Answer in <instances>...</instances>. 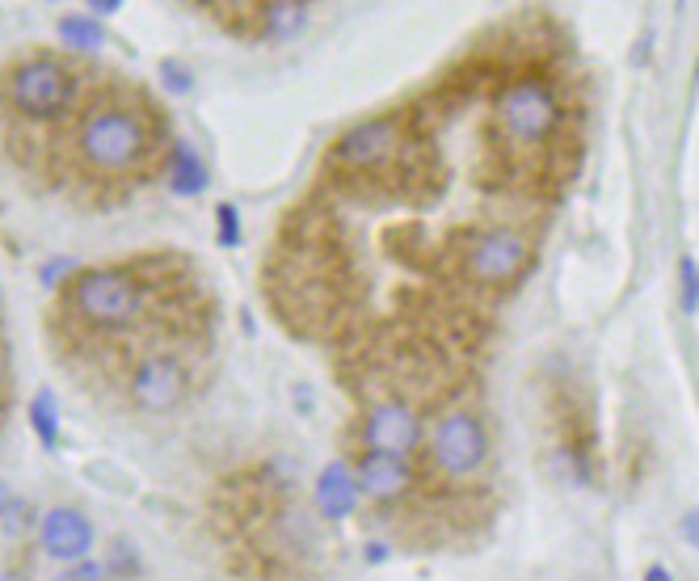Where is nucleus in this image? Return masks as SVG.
<instances>
[{"label": "nucleus", "mask_w": 699, "mask_h": 581, "mask_svg": "<svg viewBox=\"0 0 699 581\" xmlns=\"http://www.w3.org/2000/svg\"><path fill=\"white\" fill-rule=\"evenodd\" d=\"M152 148V131L136 110L102 106L93 110L76 131V152L93 173H127Z\"/></svg>", "instance_id": "f257e3e1"}, {"label": "nucleus", "mask_w": 699, "mask_h": 581, "mask_svg": "<svg viewBox=\"0 0 699 581\" xmlns=\"http://www.w3.org/2000/svg\"><path fill=\"white\" fill-rule=\"evenodd\" d=\"M68 304L93 329H127L144 313V287L127 270H85L72 283Z\"/></svg>", "instance_id": "f03ea898"}, {"label": "nucleus", "mask_w": 699, "mask_h": 581, "mask_svg": "<svg viewBox=\"0 0 699 581\" xmlns=\"http://www.w3.org/2000/svg\"><path fill=\"white\" fill-rule=\"evenodd\" d=\"M497 118H501V131L519 148H540L557 135V123H561L557 89L540 76H522L497 97Z\"/></svg>", "instance_id": "7ed1b4c3"}, {"label": "nucleus", "mask_w": 699, "mask_h": 581, "mask_svg": "<svg viewBox=\"0 0 699 581\" xmlns=\"http://www.w3.org/2000/svg\"><path fill=\"white\" fill-rule=\"evenodd\" d=\"M72 102H76V81L60 60H30L13 72V106L25 118L51 123V118L68 114Z\"/></svg>", "instance_id": "20e7f679"}, {"label": "nucleus", "mask_w": 699, "mask_h": 581, "mask_svg": "<svg viewBox=\"0 0 699 581\" xmlns=\"http://www.w3.org/2000/svg\"><path fill=\"white\" fill-rule=\"evenodd\" d=\"M489 455V430L468 409L443 413L438 425L430 430V459L447 476H473Z\"/></svg>", "instance_id": "39448f33"}, {"label": "nucleus", "mask_w": 699, "mask_h": 581, "mask_svg": "<svg viewBox=\"0 0 699 581\" xmlns=\"http://www.w3.org/2000/svg\"><path fill=\"white\" fill-rule=\"evenodd\" d=\"M527 262H531V245H527L519 228H489L468 249L464 274L480 287H506L527 270Z\"/></svg>", "instance_id": "423d86ee"}, {"label": "nucleus", "mask_w": 699, "mask_h": 581, "mask_svg": "<svg viewBox=\"0 0 699 581\" xmlns=\"http://www.w3.org/2000/svg\"><path fill=\"white\" fill-rule=\"evenodd\" d=\"M401 144H405V135L392 118H367L338 139L333 165L350 169V173H375V169H384L401 157Z\"/></svg>", "instance_id": "0eeeda50"}, {"label": "nucleus", "mask_w": 699, "mask_h": 581, "mask_svg": "<svg viewBox=\"0 0 699 581\" xmlns=\"http://www.w3.org/2000/svg\"><path fill=\"white\" fill-rule=\"evenodd\" d=\"M362 439H367L371 455H396V459H405L409 451L422 443V418L405 401H384L367 413Z\"/></svg>", "instance_id": "6e6552de"}, {"label": "nucleus", "mask_w": 699, "mask_h": 581, "mask_svg": "<svg viewBox=\"0 0 699 581\" xmlns=\"http://www.w3.org/2000/svg\"><path fill=\"white\" fill-rule=\"evenodd\" d=\"M186 397V367L173 355H148L131 376V401L152 413L178 409Z\"/></svg>", "instance_id": "1a4fd4ad"}, {"label": "nucleus", "mask_w": 699, "mask_h": 581, "mask_svg": "<svg viewBox=\"0 0 699 581\" xmlns=\"http://www.w3.org/2000/svg\"><path fill=\"white\" fill-rule=\"evenodd\" d=\"M39 543L46 557L85 560V552L93 548V522L81 510L55 506V510H46L43 527H39Z\"/></svg>", "instance_id": "9d476101"}, {"label": "nucleus", "mask_w": 699, "mask_h": 581, "mask_svg": "<svg viewBox=\"0 0 699 581\" xmlns=\"http://www.w3.org/2000/svg\"><path fill=\"white\" fill-rule=\"evenodd\" d=\"M359 489L371 501H401L413 489V468L396 455H367L359 464Z\"/></svg>", "instance_id": "9b49d317"}, {"label": "nucleus", "mask_w": 699, "mask_h": 581, "mask_svg": "<svg viewBox=\"0 0 699 581\" xmlns=\"http://www.w3.org/2000/svg\"><path fill=\"white\" fill-rule=\"evenodd\" d=\"M359 476L346 464H329L316 480V506L325 518H350L359 510Z\"/></svg>", "instance_id": "f8f14e48"}, {"label": "nucleus", "mask_w": 699, "mask_h": 581, "mask_svg": "<svg viewBox=\"0 0 699 581\" xmlns=\"http://www.w3.org/2000/svg\"><path fill=\"white\" fill-rule=\"evenodd\" d=\"M169 186H173V194H186V199L206 190V165L199 160L194 148L181 144L178 152H173V160H169Z\"/></svg>", "instance_id": "ddd939ff"}, {"label": "nucleus", "mask_w": 699, "mask_h": 581, "mask_svg": "<svg viewBox=\"0 0 699 581\" xmlns=\"http://www.w3.org/2000/svg\"><path fill=\"white\" fill-rule=\"evenodd\" d=\"M262 30L271 34V39H295V34H304V25H308V9L304 4H266L262 13Z\"/></svg>", "instance_id": "4468645a"}, {"label": "nucleus", "mask_w": 699, "mask_h": 581, "mask_svg": "<svg viewBox=\"0 0 699 581\" xmlns=\"http://www.w3.org/2000/svg\"><path fill=\"white\" fill-rule=\"evenodd\" d=\"M60 34H64V43L76 46V51H102L106 46V30L85 18V13H68L64 22H60Z\"/></svg>", "instance_id": "2eb2a0df"}, {"label": "nucleus", "mask_w": 699, "mask_h": 581, "mask_svg": "<svg viewBox=\"0 0 699 581\" xmlns=\"http://www.w3.org/2000/svg\"><path fill=\"white\" fill-rule=\"evenodd\" d=\"M30 422H34V434L43 439L46 447L60 439V409H55V397H51L46 388L34 397V404H30Z\"/></svg>", "instance_id": "dca6fc26"}, {"label": "nucleus", "mask_w": 699, "mask_h": 581, "mask_svg": "<svg viewBox=\"0 0 699 581\" xmlns=\"http://www.w3.org/2000/svg\"><path fill=\"white\" fill-rule=\"evenodd\" d=\"M682 308L687 313H696L699 308V262H691V257H682Z\"/></svg>", "instance_id": "f3484780"}, {"label": "nucleus", "mask_w": 699, "mask_h": 581, "mask_svg": "<svg viewBox=\"0 0 699 581\" xmlns=\"http://www.w3.org/2000/svg\"><path fill=\"white\" fill-rule=\"evenodd\" d=\"M55 581H110V573H106L97 560H72Z\"/></svg>", "instance_id": "a211bd4d"}, {"label": "nucleus", "mask_w": 699, "mask_h": 581, "mask_svg": "<svg viewBox=\"0 0 699 581\" xmlns=\"http://www.w3.org/2000/svg\"><path fill=\"white\" fill-rule=\"evenodd\" d=\"M220 241H224V245H236V241H241V224H236V211H232V207H220Z\"/></svg>", "instance_id": "6ab92c4d"}, {"label": "nucleus", "mask_w": 699, "mask_h": 581, "mask_svg": "<svg viewBox=\"0 0 699 581\" xmlns=\"http://www.w3.org/2000/svg\"><path fill=\"white\" fill-rule=\"evenodd\" d=\"M160 76H165V85H169L173 93H186V89H190V72H186L181 64H173V60H169V64L160 67Z\"/></svg>", "instance_id": "aec40b11"}, {"label": "nucleus", "mask_w": 699, "mask_h": 581, "mask_svg": "<svg viewBox=\"0 0 699 581\" xmlns=\"http://www.w3.org/2000/svg\"><path fill=\"white\" fill-rule=\"evenodd\" d=\"M645 581H675V578H670V569H661V564H654V569L645 573Z\"/></svg>", "instance_id": "412c9836"}, {"label": "nucleus", "mask_w": 699, "mask_h": 581, "mask_svg": "<svg viewBox=\"0 0 699 581\" xmlns=\"http://www.w3.org/2000/svg\"><path fill=\"white\" fill-rule=\"evenodd\" d=\"M60 274H64V262H55V266H46V270H43V283H46V287H51V283H55Z\"/></svg>", "instance_id": "4be33fe9"}, {"label": "nucleus", "mask_w": 699, "mask_h": 581, "mask_svg": "<svg viewBox=\"0 0 699 581\" xmlns=\"http://www.w3.org/2000/svg\"><path fill=\"white\" fill-rule=\"evenodd\" d=\"M9 506H13V493H9V485H4V480H0V515H4V510H9Z\"/></svg>", "instance_id": "5701e85b"}, {"label": "nucleus", "mask_w": 699, "mask_h": 581, "mask_svg": "<svg viewBox=\"0 0 699 581\" xmlns=\"http://www.w3.org/2000/svg\"><path fill=\"white\" fill-rule=\"evenodd\" d=\"M0 581H25L22 573H0Z\"/></svg>", "instance_id": "b1692460"}]
</instances>
